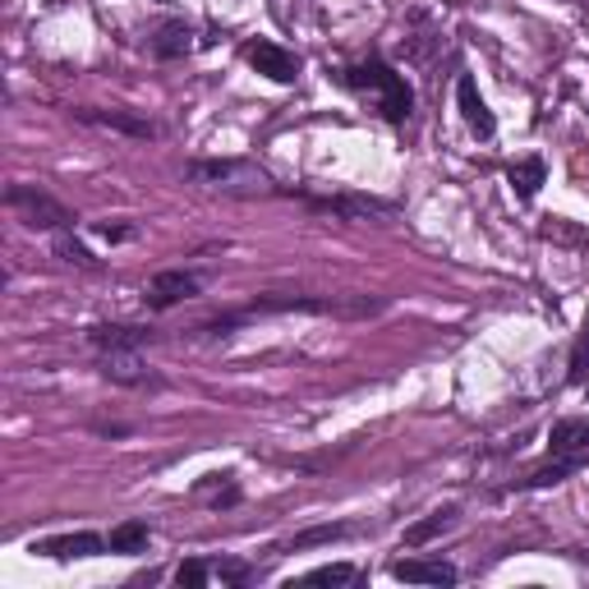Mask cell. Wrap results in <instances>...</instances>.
Wrapping results in <instances>:
<instances>
[{
	"label": "cell",
	"mask_w": 589,
	"mask_h": 589,
	"mask_svg": "<svg viewBox=\"0 0 589 589\" xmlns=\"http://www.w3.org/2000/svg\"><path fill=\"white\" fill-rule=\"evenodd\" d=\"M346 83L355 92H364V98L374 102L387 120H406L410 115V88H406V79H400L396 70H387L383 60H364V65L346 70Z\"/></svg>",
	"instance_id": "cell-1"
},
{
	"label": "cell",
	"mask_w": 589,
	"mask_h": 589,
	"mask_svg": "<svg viewBox=\"0 0 589 589\" xmlns=\"http://www.w3.org/2000/svg\"><path fill=\"white\" fill-rule=\"evenodd\" d=\"M190 175L199 184H207V190H226V194H244V199H254V194H272V175L254 162H244V158H216V162H194Z\"/></svg>",
	"instance_id": "cell-2"
},
{
	"label": "cell",
	"mask_w": 589,
	"mask_h": 589,
	"mask_svg": "<svg viewBox=\"0 0 589 589\" xmlns=\"http://www.w3.org/2000/svg\"><path fill=\"white\" fill-rule=\"evenodd\" d=\"M10 207L23 226H33V231H60V226H70L74 216L65 203H55L47 190H38V184H14L10 190Z\"/></svg>",
	"instance_id": "cell-3"
},
{
	"label": "cell",
	"mask_w": 589,
	"mask_h": 589,
	"mask_svg": "<svg viewBox=\"0 0 589 589\" xmlns=\"http://www.w3.org/2000/svg\"><path fill=\"white\" fill-rule=\"evenodd\" d=\"M203 291V276L199 272H184V267H171V272H158L152 276V286H148V304L152 308H171L180 299H194Z\"/></svg>",
	"instance_id": "cell-4"
},
{
	"label": "cell",
	"mask_w": 589,
	"mask_h": 589,
	"mask_svg": "<svg viewBox=\"0 0 589 589\" xmlns=\"http://www.w3.org/2000/svg\"><path fill=\"white\" fill-rule=\"evenodd\" d=\"M244 60L272 83H295L299 79V60L286 51V47H276V42H250L244 47Z\"/></svg>",
	"instance_id": "cell-5"
},
{
	"label": "cell",
	"mask_w": 589,
	"mask_h": 589,
	"mask_svg": "<svg viewBox=\"0 0 589 589\" xmlns=\"http://www.w3.org/2000/svg\"><path fill=\"white\" fill-rule=\"evenodd\" d=\"M456 106H460V120L470 125V134L475 139H492V130H498V120H492V111H488V102L479 98V83L465 74L460 83H456Z\"/></svg>",
	"instance_id": "cell-6"
},
{
	"label": "cell",
	"mask_w": 589,
	"mask_h": 589,
	"mask_svg": "<svg viewBox=\"0 0 589 589\" xmlns=\"http://www.w3.org/2000/svg\"><path fill=\"white\" fill-rule=\"evenodd\" d=\"M392 580H406V585H456V567L443 562V557H400V562H392Z\"/></svg>",
	"instance_id": "cell-7"
},
{
	"label": "cell",
	"mask_w": 589,
	"mask_h": 589,
	"mask_svg": "<svg viewBox=\"0 0 589 589\" xmlns=\"http://www.w3.org/2000/svg\"><path fill=\"white\" fill-rule=\"evenodd\" d=\"M33 552H42V557H51V562H79V557H98V552H106V539H98V535H60V539H42V544H33Z\"/></svg>",
	"instance_id": "cell-8"
},
{
	"label": "cell",
	"mask_w": 589,
	"mask_h": 589,
	"mask_svg": "<svg viewBox=\"0 0 589 589\" xmlns=\"http://www.w3.org/2000/svg\"><path fill=\"white\" fill-rule=\"evenodd\" d=\"M102 374L111 383H120V387H143V383H152V374H148V364H143L139 351H102Z\"/></svg>",
	"instance_id": "cell-9"
},
{
	"label": "cell",
	"mask_w": 589,
	"mask_h": 589,
	"mask_svg": "<svg viewBox=\"0 0 589 589\" xmlns=\"http://www.w3.org/2000/svg\"><path fill=\"white\" fill-rule=\"evenodd\" d=\"M548 451H552V456H576V460H589V419H562V424H552Z\"/></svg>",
	"instance_id": "cell-10"
},
{
	"label": "cell",
	"mask_w": 589,
	"mask_h": 589,
	"mask_svg": "<svg viewBox=\"0 0 589 589\" xmlns=\"http://www.w3.org/2000/svg\"><path fill=\"white\" fill-rule=\"evenodd\" d=\"M194 51V28L184 23V19H171L158 28V38H152V55H162V60H175V55H190Z\"/></svg>",
	"instance_id": "cell-11"
},
{
	"label": "cell",
	"mask_w": 589,
	"mask_h": 589,
	"mask_svg": "<svg viewBox=\"0 0 589 589\" xmlns=\"http://www.w3.org/2000/svg\"><path fill=\"white\" fill-rule=\"evenodd\" d=\"M544 175H548V166H544L539 158H520V162H511V171H507L516 199H535L539 184H544Z\"/></svg>",
	"instance_id": "cell-12"
},
{
	"label": "cell",
	"mask_w": 589,
	"mask_h": 589,
	"mask_svg": "<svg viewBox=\"0 0 589 589\" xmlns=\"http://www.w3.org/2000/svg\"><path fill=\"white\" fill-rule=\"evenodd\" d=\"M106 552H120V557L148 552V525H143V520H125V525H115V530L106 535Z\"/></svg>",
	"instance_id": "cell-13"
},
{
	"label": "cell",
	"mask_w": 589,
	"mask_h": 589,
	"mask_svg": "<svg viewBox=\"0 0 589 589\" xmlns=\"http://www.w3.org/2000/svg\"><path fill=\"white\" fill-rule=\"evenodd\" d=\"M148 341L143 327H92V346L98 351H139Z\"/></svg>",
	"instance_id": "cell-14"
},
{
	"label": "cell",
	"mask_w": 589,
	"mask_h": 589,
	"mask_svg": "<svg viewBox=\"0 0 589 589\" xmlns=\"http://www.w3.org/2000/svg\"><path fill=\"white\" fill-rule=\"evenodd\" d=\"M88 125H102V130H120V134H134V139H152V125L139 115H120V111H83Z\"/></svg>",
	"instance_id": "cell-15"
},
{
	"label": "cell",
	"mask_w": 589,
	"mask_h": 589,
	"mask_svg": "<svg viewBox=\"0 0 589 589\" xmlns=\"http://www.w3.org/2000/svg\"><path fill=\"white\" fill-rule=\"evenodd\" d=\"M580 465H585V460H576V456H552V460H548V465H539V470H535L530 479H525V484H530V488L562 484V479H571V475L580 470Z\"/></svg>",
	"instance_id": "cell-16"
},
{
	"label": "cell",
	"mask_w": 589,
	"mask_h": 589,
	"mask_svg": "<svg viewBox=\"0 0 589 589\" xmlns=\"http://www.w3.org/2000/svg\"><path fill=\"white\" fill-rule=\"evenodd\" d=\"M456 525V511L447 507V511H433L428 520H419V525H410L406 530V548H419V544H428L433 535H443V530H451Z\"/></svg>",
	"instance_id": "cell-17"
},
{
	"label": "cell",
	"mask_w": 589,
	"mask_h": 589,
	"mask_svg": "<svg viewBox=\"0 0 589 589\" xmlns=\"http://www.w3.org/2000/svg\"><path fill=\"white\" fill-rule=\"evenodd\" d=\"M351 530L346 525H318V530H304L291 539V548H314V544H336V539H346Z\"/></svg>",
	"instance_id": "cell-18"
},
{
	"label": "cell",
	"mask_w": 589,
	"mask_h": 589,
	"mask_svg": "<svg viewBox=\"0 0 589 589\" xmlns=\"http://www.w3.org/2000/svg\"><path fill=\"white\" fill-rule=\"evenodd\" d=\"M355 576H359V571H355L351 562H332V567H318V571H308L304 580H308V585H351Z\"/></svg>",
	"instance_id": "cell-19"
},
{
	"label": "cell",
	"mask_w": 589,
	"mask_h": 589,
	"mask_svg": "<svg viewBox=\"0 0 589 589\" xmlns=\"http://www.w3.org/2000/svg\"><path fill=\"white\" fill-rule=\"evenodd\" d=\"M55 254L65 258V263H79V267H98V258H92L79 240H70V235H55Z\"/></svg>",
	"instance_id": "cell-20"
},
{
	"label": "cell",
	"mask_w": 589,
	"mask_h": 589,
	"mask_svg": "<svg viewBox=\"0 0 589 589\" xmlns=\"http://www.w3.org/2000/svg\"><path fill=\"white\" fill-rule=\"evenodd\" d=\"M589 374V314H585V327H580V341H576V355H571V383H585Z\"/></svg>",
	"instance_id": "cell-21"
},
{
	"label": "cell",
	"mask_w": 589,
	"mask_h": 589,
	"mask_svg": "<svg viewBox=\"0 0 589 589\" xmlns=\"http://www.w3.org/2000/svg\"><path fill=\"white\" fill-rule=\"evenodd\" d=\"M207 576H212V562H180L175 567V585H184V589H199Z\"/></svg>",
	"instance_id": "cell-22"
},
{
	"label": "cell",
	"mask_w": 589,
	"mask_h": 589,
	"mask_svg": "<svg viewBox=\"0 0 589 589\" xmlns=\"http://www.w3.org/2000/svg\"><path fill=\"white\" fill-rule=\"evenodd\" d=\"M212 576H222V580H244V576H250V567H244V562H212Z\"/></svg>",
	"instance_id": "cell-23"
},
{
	"label": "cell",
	"mask_w": 589,
	"mask_h": 589,
	"mask_svg": "<svg viewBox=\"0 0 589 589\" xmlns=\"http://www.w3.org/2000/svg\"><path fill=\"white\" fill-rule=\"evenodd\" d=\"M98 235L111 240V244H115V240H134V226H98Z\"/></svg>",
	"instance_id": "cell-24"
}]
</instances>
